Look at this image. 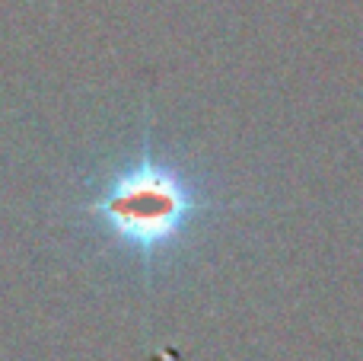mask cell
<instances>
[{
    "label": "cell",
    "mask_w": 363,
    "mask_h": 361,
    "mask_svg": "<svg viewBox=\"0 0 363 361\" xmlns=\"http://www.w3.org/2000/svg\"><path fill=\"white\" fill-rule=\"evenodd\" d=\"M217 208L207 183L150 144L93 183L80 211L108 243L150 272L188 243L207 211Z\"/></svg>",
    "instance_id": "obj_1"
}]
</instances>
